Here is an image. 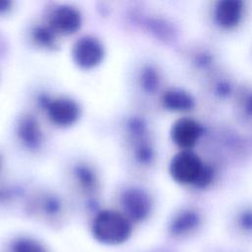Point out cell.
Returning <instances> with one entry per match:
<instances>
[{"instance_id": "6da1fadb", "label": "cell", "mask_w": 252, "mask_h": 252, "mask_svg": "<svg viewBox=\"0 0 252 252\" xmlns=\"http://www.w3.org/2000/svg\"><path fill=\"white\" fill-rule=\"evenodd\" d=\"M92 233L102 244L119 245L130 238L132 222L122 213L103 210L94 217L92 223Z\"/></svg>"}, {"instance_id": "7a4b0ae2", "label": "cell", "mask_w": 252, "mask_h": 252, "mask_svg": "<svg viewBox=\"0 0 252 252\" xmlns=\"http://www.w3.org/2000/svg\"><path fill=\"white\" fill-rule=\"evenodd\" d=\"M205 164L192 150H180L171 158L168 164V172L174 182L180 185L194 186Z\"/></svg>"}, {"instance_id": "3957f363", "label": "cell", "mask_w": 252, "mask_h": 252, "mask_svg": "<svg viewBox=\"0 0 252 252\" xmlns=\"http://www.w3.org/2000/svg\"><path fill=\"white\" fill-rule=\"evenodd\" d=\"M120 203L124 215L134 222L146 220L153 211V199L144 189L130 187L124 190L120 197Z\"/></svg>"}, {"instance_id": "277c9868", "label": "cell", "mask_w": 252, "mask_h": 252, "mask_svg": "<svg viewBox=\"0 0 252 252\" xmlns=\"http://www.w3.org/2000/svg\"><path fill=\"white\" fill-rule=\"evenodd\" d=\"M203 217L194 208H184L175 213L167 225L169 236L176 240H184L194 236L202 227Z\"/></svg>"}, {"instance_id": "5b68a950", "label": "cell", "mask_w": 252, "mask_h": 252, "mask_svg": "<svg viewBox=\"0 0 252 252\" xmlns=\"http://www.w3.org/2000/svg\"><path fill=\"white\" fill-rule=\"evenodd\" d=\"M205 133L204 126L192 117L176 119L170 128V139L180 150H192Z\"/></svg>"}, {"instance_id": "8992f818", "label": "cell", "mask_w": 252, "mask_h": 252, "mask_svg": "<svg viewBox=\"0 0 252 252\" xmlns=\"http://www.w3.org/2000/svg\"><path fill=\"white\" fill-rule=\"evenodd\" d=\"M40 103L46 108L47 116L57 126L67 127L73 125L80 117L81 110L76 101L68 97L50 99L42 97Z\"/></svg>"}, {"instance_id": "52a82bcc", "label": "cell", "mask_w": 252, "mask_h": 252, "mask_svg": "<svg viewBox=\"0 0 252 252\" xmlns=\"http://www.w3.org/2000/svg\"><path fill=\"white\" fill-rule=\"evenodd\" d=\"M73 60L83 69H92L97 66L104 56V48L101 42L93 36L79 38L73 45Z\"/></svg>"}, {"instance_id": "ba28073f", "label": "cell", "mask_w": 252, "mask_h": 252, "mask_svg": "<svg viewBox=\"0 0 252 252\" xmlns=\"http://www.w3.org/2000/svg\"><path fill=\"white\" fill-rule=\"evenodd\" d=\"M49 27L61 34H72L82 25V16L74 7L63 5L54 9L48 19Z\"/></svg>"}, {"instance_id": "9c48e42d", "label": "cell", "mask_w": 252, "mask_h": 252, "mask_svg": "<svg viewBox=\"0 0 252 252\" xmlns=\"http://www.w3.org/2000/svg\"><path fill=\"white\" fill-rule=\"evenodd\" d=\"M243 2L239 0L218 1L214 8V19L216 24L223 30L236 28L243 16Z\"/></svg>"}, {"instance_id": "30bf717a", "label": "cell", "mask_w": 252, "mask_h": 252, "mask_svg": "<svg viewBox=\"0 0 252 252\" xmlns=\"http://www.w3.org/2000/svg\"><path fill=\"white\" fill-rule=\"evenodd\" d=\"M17 134L22 143L29 149H38L42 143V132L37 121L31 115H26L19 120Z\"/></svg>"}, {"instance_id": "8fae6325", "label": "cell", "mask_w": 252, "mask_h": 252, "mask_svg": "<svg viewBox=\"0 0 252 252\" xmlns=\"http://www.w3.org/2000/svg\"><path fill=\"white\" fill-rule=\"evenodd\" d=\"M163 107L169 111L187 112L192 110L196 101L191 94L181 89H169L165 91L161 97Z\"/></svg>"}, {"instance_id": "7c38bea8", "label": "cell", "mask_w": 252, "mask_h": 252, "mask_svg": "<svg viewBox=\"0 0 252 252\" xmlns=\"http://www.w3.org/2000/svg\"><path fill=\"white\" fill-rule=\"evenodd\" d=\"M234 226L237 234L244 238H252V208L242 209L235 218Z\"/></svg>"}, {"instance_id": "4fadbf2b", "label": "cell", "mask_w": 252, "mask_h": 252, "mask_svg": "<svg viewBox=\"0 0 252 252\" xmlns=\"http://www.w3.org/2000/svg\"><path fill=\"white\" fill-rule=\"evenodd\" d=\"M75 177L80 186L86 191H93L96 187V176L94 172L89 166L85 164H80L75 167L74 170Z\"/></svg>"}, {"instance_id": "5bb4252c", "label": "cell", "mask_w": 252, "mask_h": 252, "mask_svg": "<svg viewBox=\"0 0 252 252\" xmlns=\"http://www.w3.org/2000/svg\"><path fill=\"white\" fill-rule=\"evenodd\" d=\"M32 37L34 41L42 47L51 48L55 46L56 32L49 26L36 27L32 32Z\"/></svg>"}, {"instance_id": "9a60e30c", "label": "cell", "mask_w": 252, "mask_h": 252, "mask_svg": "<svg viewBox=\"0 0 252 252\" xmlns=\"http://www.w3.org/2000/svg\"><path fill=\"white\" fill-rule=\"evenodd\" d=\"M11 252H47L38 241L29 238L20 237L12 243Z\"/></svg>"}, {"instance_id": "2e32d148", "label": "cell", "mask_w": 252, "mask_h": 252, "mask_svg": "<svg viewBox=\"0 0 252 252\" xmlns=\"http://www.w3.org/2000/svg\"><path fill=\"white\" fill-rule=\"evenodd\" d=\"M141 86L147 93H155L159 85V77L157 70L151 66L146 67L141 74Z\"/></svg>"}, {"instance_id": "e0dca14e", "label": "cell", "mask_w": 252, "mask_h": 252, "mask_svg": "<svg viewBox=\"0 0 252 252\" xmlns=\"http://www.w3.org/2000/svg\"><path fill=\"white\" fill-rule=\"evenodd\" d=\"M135 155H136L137 160H139L141 163H149L152 161L154 158V150L144 140L136 144Z\"/></svg>"}, {"instance_id": "ac0fdd59", "label": "cell", "mask_w": 252, "mask_h": 252, "mask_svg": "<svg viewBox=\"0 0 252 252\" xmlns=\"http://www.w3.org/2000/svg\"><path fill=\"white\" fill-rule=\"evenodd\" d=\"M214 177H215V171H214L213 167L206 163L205 167H204L202 173L200 174L197 182L195 183L194 187L199 188V189L207 188L213 182Z\"/></svg>"}, {"instance_id": "d6986e66", "label": "cell", "mask_w": 252, "mask_h": 252, "mask_svg": "<svg viewBox=\"0 0 252 252\" xmlns=\"http://www.w3.org/2000/svg\"><path fill=\"white\" fill-rule=\"evenodd\" d=\"M231 91V87L229 86L228 83L226 82H220L219 83V85L216 87V92L220 96H226L230 94Z\"/></svg>"}, {"instance_id": "ffe728a7", "label": "cell", "mask_w": 252, "mask_h": 252, "mask_svg": "<svg viewBox=\"0 0 252 252\" xmlns=\"http://www.w3.org/2000/svg\"><path fill=\"white\" fill-rule=\"evenodd\" d=\"M243 108H244V111L247 115L249 116H252V93L249 94L245 100H244V104H243Z\"/></svg>"}, {"instance_id": "44dd1931", "label": "cell", "mask_w": 252, "mask_h": 252, "mask_svg": "<svg viewBox=\"0 0 252 252\" xmlns=\"http://www.w3.org/2000/svg\"><path fill=\"white\" fill-rule=\"evenodd\" d=\"M11 6V2L10 1H6V0H0V13L5 12L6 10H8Z\"/></svg>"}]
</instances>
